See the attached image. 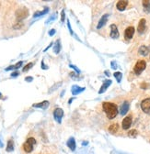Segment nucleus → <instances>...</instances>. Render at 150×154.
I'll use <instances>...</instances> for the list:
<instances>
[{
  "instance_id": "7",
  "label": "nucleus",
  "mask_w": 150,
  "mask_h": 154,
  "mask_svg": "<svg viewBox=\"0 0 150 154\" xmlns=\"http://www.w3.org/2000/svg\"><path fill=\"white\" fill-rule=\"evenodd\" d=\"M131 125H132V116H127L123 118V123H121V127H123V129L124 130H127V129L130 128Z\"/></svg>"
},
{
  "instance_id": "19",
  "label": "nucleus",
  "mask_w": 150,
  "mask_h": 154,
  "mask_svg": "<svg viewBox=\"0 0 150 154\" xmlns=\"http://www.w3.org/2000/svg\"><path fill=\"white\" fill-rule=\"evenodd\" d=\"M61 43H60V39H57V41H55V43H54V53H59L60 51H61Z\"/></svg>"
},
{
  "instance_id": "16",
  "label": "nucleus",
  "mask_w": 150,
  "mask_h": 154,
  "mask_svg": "<svg viewBox=\"0 0 150 154\" xmlns=\"http://www.w3.org/2000/svg\"><path fill=\"white\" fill-rule=\"evenodd\" d=\"M66 144H67V147L69 148L72 151H74L76 150L77 145H76V140H75V138H74L73 137H71V138L67 140V143Z\"/></svg>"
},
{
  "instance_id": "35",
  "label": "nucleus",
  "mask_w": 150,
  "mask_h": 154,
  "mask_svg": "<svg viewBox=\"0 0 150 154\" xmlns=\"http://www.w3.org/2000/svg\"><path fill=\"white\" fill-rule=\"evenodd\" d=\"M41 67H43V69H47V68H48L47 66L44 65V63H43V61L41 62Z\"/></svg>"
},
{
  "instance_id": "30",
  "label": "nucleus",
  "mask_w": 150,
  "mask_h": 154,
  "mask_svg": "<svg viewBox=\"0 0 150 154\" xmlns=\"http://www.w3.org/2000/svg\"><path fill=\"white\" fill-rule=\"evenodd\" d=\"M54 33H55V29H54V28H53V29H51L50 31H49V35L50 36H54Z\"/></svg>"
},
{
  "instance_id": "28",
  "label": "nucleus",
  "mask_w": 150,
  "mask_h": 154,
  "mask_svg": "<svg viewBox=\"0 0 150 154\" xmlns=\"http://www.w3.org/2000/svg\"><path fill=\"white\" fill-rule=\"evenodd\" d=\"M22 63H23V62H18V63L16 64V65H14V67H15V70H17V69H18V68H20V67H21Z\"/></svg>"
},
{
  "instance_id": "22",
  "label": "nucleus",
  "mask_w": 150,
  "mask_h": 154,
  "mask_svg": "<svg viewBox=\"0 0 150 154\" xmlns=\"http://www.w3.org/2000/svg\"><path fill=\"white\" fill-rule=\"evenodd\" d=\"M49 11V8L48 7H45L44 10L43 11H37L36 13H34L33 15V18H38V17H41V16H43V15H45L47 12Z\"/></svg>"
},
{
  "instance_id": "25",
  "label": "nucleus",
  "mask_w": 150,
  "mask_h": 154,
  "mask_svg": "<svg viewBox=\"0 0 150 154\" xmlns=\"http://www.w3.org/2000/svg\"><path fill=\"white\" fill-rule=\"evenodd\" d=\"M128 136L131 137V138H135L137 136V130L136 129H131L128 132Z\"/></svg>"
},
{
  "instance_id": "27",
  "label": "nucleus",
  "mask_w": 150,
  "mask_h": 154,
  "mask_svg": "<svg viewBox=\"0 0 150 154\" xmlns=\"http://www.w3.org/2000/svg\"><path fill=\"white\" fill-rule=\"evenodd\" d=\"M111 68H112L113 70L117 69V64H116V62H115L114 61H112V62H111Z\"/></svg>"
},
{
  "instance_id": "12",
  "label": "nucleus",
  "mask_w": 150,
  "mask_h": 154,
  "mask_svg": "<svg viewBox=\"0 0 150 154\" xmlns=\"http://www.w3.org/2000/svg\"><path fill=\"white\" fill-rule=\"evenodd\" d=\"M127 5H128V1H126V0H120V1L117 2L116 7H117V9H118V10L123 11L125 8H126Z\"/></svg>"
},
{
  "instance_id": "23",
  "label": "nucleus",
  "mask_w": 150,
  "mask_h": 154,
  "mask_svg": "<svg viewBox=\"0 0 150 154\" xmlns=\"http://www.w3.org/2000/svg\"><path fill=\"white\" fill-rule=\"evenodd\" d=\"M14 151V142H13L12 140H9L7 141V151L8 152H11V151Z\"/></svg>"
},
{
  "instance_id": "18",
  "label": "nucleus",
  "mask_w": 150,
  "mask_h": 154,
  "mask_svg": "<svg viewBox=\"0 0 150 154\" xmlns=\"http://www.w3.org/2000/svg\"><path fill=\"white\" fill-rule=\"evenodd\" d=\"M148 48H147V46H141L139 48V51H138V52H139L140 55H142V56H147V54H148Z\"/></svg>"
},
{
  "instance_id": "11",
  "label": "nucleus",
  "mask_w": 150,
  "mask_h": 154,
  "mask_svg": "<svg viewBox=\"0 0 150 154\" xmlns=\"http://www.w3.org/2000/svg\"><path fill=\"white\" fill-rule=\"evenodd\" d=\"M108 18H109V15L104 14L103 16L100 18V21H99V23H98V26H97V28L100 29V28H101L102 27L105 26V24L107 23V21H108Z\"/></svg>"
},
{
  "instance_id": "33",
  "label": "nucleus",
  "mask_w": 150,
  "mask_h": 154,
  "mask_svg": "<svg viewBox=\"0 0 150 154\" xmlns=\"http://www.w3.org/2000/svg\"><path fill=\"white\" fill-rule=\"evenodd\" d=\"M32 80H33V78H32L31 76H28V77L25 78V81L26 82H31Z\"/></svg>"
},
{
  "instance_id": "41",
  "label": "nucleus",
  "mask_w": 150,
  "mask_h": 154,
  "mask_svg": "<svg viewBox=\"0 0 150 154\" xmlns=\"http://www.w3.org/2000/svg\"><path fill=\"white\" fill-rule=\"evenodd\" d=\"M0 97H1V94H0Z\"/></svg>"
},
{
  "instance_id": "15",
  "label": "nucleus",
  "mask_w": 150,
  "mask_h": 154,
  "mask_svg": "<svg viewBox=\"0 0 150 154\" xmlns=\"http://www.w3.org/2000/svg\"><path fill=\"white\" fill-rule=\"evenodd\" d=\"M32 106H33V107H36V108H43V109H46V108L49 106V102L45 100V101H43V102L37 103V104H33L32 105Z\"/></svg>"
},
{
  "instance_id": "32",
  "label": "nucleus",
  "mask_w": 150,
  "mask_h": 154,
  "mask_svg": "<svg viewBox=\"0 0 150 154\" xmlns=\"http://www.w3.org/2000/svg\"><path fill=\"white\" fill-rule=\"evenodd\" d=\"M69 67H71V68H73V69H75V70H76V72H77V73H80V71H79V69H77V68L76 67V66H74V65H71V64H70V65H69Z\"/></svg>"
},
{
  "instance_id": "36",
  "label": "nucleus",
  "mask_w": 150,
  "mask_h": 154,
  "mask_svg": "<svg viewBox=\"0 0 150 154\" xmlns=\"http://www.w3.org/2000/svg\"><path fill=\"white\" fill-rule=\"evenodd\" d=\"M67 25H68V28H69L70 32H71V33H73V31H72V29H71V27H70V22L69 21H67Z\"/></svg>"
},
{
  "instance_id": "10",
  "label": "nucleus",
  "mask_w": 150,
  "mask_h": 154,
  "mask_svg": "<svg viewBox=\"0 0 150 154\" xmlns=\"http://www.w3.org/2000/svg\"><path fill=\"white\" fill-rule=\"evenodd\" d=\"M111 37L112 39H118L119 38V30L115 24L111 25Z\"/></svg>"
},
{
  "instance_id": "20",
  "label": "nucleus",
  "mask_w": 150,
  "mask_h": 154,
  "mask_svg": "<svg viewBox=\"0 0 150 154\" xmlns=\"http://www.w3.org/2000/svg\"><path fill=\"white\" fill-rule=\"evenodd\" d=\"M143 4L144 9H145V12L150 13V1L149 0H145V1L142 2Z\"/></svg>"
},
{
  "instance_id": "4",
  "label": "nucleus",
  "mask_w": 150,
  "mask_h": 154,
  "mask_svg": "<svg viewBox=\"0 0 150 154\" xmlns=\"http://www.w3.org/2000/svg\"><path fill=\"white\" fill-rule=\"evenodd\" d=\"M29 16V11L26 7H21V8L18 9L16 12V17L18 18V20H22L24 18H26Z\"/></svg>"
},
{
  "instance_id": "29",
  "label": "nucleus",
  "mask_w": 150,
  "mask_h": 154,
  "mask_svg": "<svg viewBox=\"0 0 150 154\" xmlns=\"http://www.w3.org/2000/svg\"><path fill=\"white\" fill-rule=\"evenodd\" d=\"M64 18H65V15H64V10H63L62 13H61V21L64 22Z\"/></svg>"
},
{
  "instance_id": "6",
  "label": "nucleus",
  "mask_w": 150,
  "mask_h": 154,
  "mask_svg": "<svg viewBox=\"0 0 150 154\" xmlns=\"http://www.w3.org/2000/svg\"><path fill=\"white\" fill-rule=\"evenodd\" d=\"M63 117H64V111H63L62 108H59V107L55 108L54 111V117L59 124L62 122Z\"/></svg>"
},
{
  "instance_id": "17",
  "label": "nucleus",
  "mask_w": 150,
  "mask_h": 154,
  "mask_svg": "<svg viewBox=\"0 0 150 154\" xmlns=\"http://www.w3.org/2000/svg\"><path fill=\"white\" fill-rule=\"evenodd\" d=\"M84 90H85L84 87H79L78 85H73V86H72V89H71L72 94H73L74 96L80 94V93H82Z\"/></svg>"
},
{
  "instance_id": "39",
  "label": "nucleus",
  "mask_w": 150,
  "mask_h": 154,
  "mask_svg": "<svg viewBox=\"0 0 150 154\" xmlns=\"http://www.w3.org/2000/svg\"><path fill=\"white\" fill-rule=\"evenodd\" d=\"M105 74H106V75H108V76H110V73H108V72H105Z\"/></svg>"
},
{
  "instance_id": "26",
  "label": "nucleus",
  "mask_w": 150,
  "mask_h": 154,
  "mask_svg": "<svg viewBox=\"0 0 150 154\" xmlns=\"http://www.w3.org/2000/svg\"><path fill=\"white\" fill-rule=\"evenodd\" d=\"M33 64H34L33 62H30V63H28L27 65H26L25 67L23 68V72H28L30 69V68H31L32 66H33Z\"/></svg>"
},
{
  "instance_id": "40",
  "label": "nucleus",
  "mask_w": 150,
  "mask_h": 154,
  "mask_svg": "<svg viewBox=\"0 0 150 154\" xmlns=\"http://www.w3.org/2000/svg\"><path fill=\"white\" fill-rule=\"evenodd\" d=\"M87 144H88V142H85V141L83 142V145H84V146H85V145H87Z\"/></svg>"
},
{
  "instance_id": "21",
  "label": "nucleus",
  "mask_w": 150,
  "mask_h": 154,
  "mask_svg": "<svg viewBox=\"0 0 150 154\" xmlns=\"http://www.w3.org/2000/svg\"><path fill=\"white\" fill-rule=\"evenodd\" d=\"M119 129V125L118 124H112L109 127V131L111 134H115Z\"/></svg>"
},
{
  "instance_id": "8",
  "label": "nucleus",
  "mask_w": 150,
  "mask_h": 154,
  "mask_svg": "<svg viewBox=\"0 0 150 154\" xmlns=\"http://www.w3.org/2000/svg\"><path fill=\"white\" fill-rule=\"evenodd\" d=\"M134 28L133 26L128 27L124 31V39L126 41H130L134 37Z\"/></svg>"
},
{
  "instance_id": "14",
  "label": "nucleus",
  "mask_w": 150,
  "mask_h": 154,
  "mask_svg": "<svg viewBox=\"0 0 150 154\" xmlns=\"http://www.w3.org/2000/svg\"><path fill=\"white\" fill-rule=\"evenodd\" d=\"M129 106H130V105H129L128 102L127 101L123 102V104L121 105V110H120V113H121V116L126 115V113L129 110Z\"/></svg>"
},
{
  "instance_id": "5",
  "label": "nucleus",
  "mask_w": 150,
  "mask_h": 154,
  "mask_svg": "<svg viewBox=\"0 0 150 154\" xmlns=\"http://www.w3.org/2000/svg\"><path fill=\"white\" fill-rule=\"evenodd\" d=\"M141 108L143 112L147 115H150V97L146 98L141 102Z\"/></svg>"
},
{
  "instance_id": "1",
  "label": "nucleus",
  "mask_w": 150,
  "mask_h": 154,
  "mask_svg": "<svg viewBox=\"0 0 150 154\" xmlns=\"http://www.w3.org/2000/svg\"><path fill=\"white\" fill-rule=\"evenodd\" d=\"M103 111L105 112L106 116L109 119H113L118 115V106L115 104L111 102H104L102 104Z\"/></svg>"
},
{
  "instance_id": "34",
  "label": "nucleus",
  "mask_w": 150,
  "mask_h": 154,
  "mask_svg": "<svg viewBox=\"0 0 150 154\" xmlns=\"http://www.w3.org/2000/svg\"><path fill=\"white\" fill-rule=\"evenodd\" d=\"M18 72H15V73H11V76H12V77H16V76H18Z\"/></svg>"
},
{
  "instance_id": "13",
  "label": "nucleus",
  "mask_w": 150,
  "mask_h": 154,
  "mask_svg": "<svg viewBox=\"0 0 150 154\" xmlns=\"http://www.w3.org/2000/svg\"><path fill=\"white\" fill-rule=\"evenodd\" d=\"M111 83H112L111 80H106V81H104L103 83H102V85H101V87H100V91H99V94H103V93L107 90L108 87L111 85Z\"/></svg>"
},
{
  "instance_id": "37",
  "label": "nucleus",
  "mask_w": 150,
  "mask_h": 154,
  "mask_svg": "<svg viewBox=\"0 0 150 154\" xmlns=\"http://www.w3.org/2000/svg\"><path fill=\"white\" fill-rule=\"evenodd\" d=\"M52 45H53V44H50V45H49V46H48V47H47V48H46V49H45V50H44V51H46L47 50H48V49H49V48H50V47H51V46H52Z\"/></svg>"
},
{
  "instance_id": "38",
  "label": "nucleus",
  "mask_w": 150,
  "mask_h": 154,
  "mask_svg": "<svg viewBox=\"0 0 150 154\" xmlns=\"http://www.w3.org/2000/svg\"><path fill=\"white\" fill-rule=\"evenodd\" d=\"M73 100H74V98H71V99L69 100V102H68V103H69V104H71V103H72V101H73Z\"/></svg>"
},
{
  "instance_id": "9",
  "label": "nucleus",
  "mask_w": 150,
  "mask_h": 154,
  "mask_svg": "<svg viewBox=\"0 0 150 154\" xmlns=\"http://www.w3.org/2000/svg\"><path fill=\"white\" fill-rule=\"evenodd\" d=\"M146 24H147V21H146L145 18H141L138 23L137 26V31L139 34H143L146 30Z\"/></svg>"
},
{
  "instance_id": "3",
  "label": "nucleus",
  "mask_w": 150,
  "mask_h": 154,
  "mask_svg": "<svg viewBox=\"0 0 150 154\" xmlns=\"http://www.w3.org/2000/svg\"><path fill=\"white\" fill-rule=\"evenodd\" d=\"M36 144V140L34 138H29L23 144V149L27 153H30L33 150L34 145Z\"/></svg>"
},
{
  "instance_id": "24",
  "label": "nucleus",
  "mask_w": 150,
  "mask_h": 154,
  "mask_svg": "<svg viewBox=\"0 0 150 154\" xmlns=\"http://www.w3.org/2000/svg\"><path fill=\"white\" fill-rule=\"evenodd\" d=\"M113 75H114V77L116 78L117 82H118V83H121V78H123V73H120V72H115V73H113Z\"/></svg>"
},
{
  "instance_id": "31",
  "label": "nucleus",
  "mask_w": 150,
  "mask_h": 154,
  "mask_svg": "<svg viewBox=\"0 0 150 154\" xmlns=\"http://www.w3.org/2000/svg\"><path fill=\"white\" fill-rule=\"evenodd\" d=\"M9 70H15L14 65H10V66H8L7 68H6V71H9Z\"/></svg>"
},
{
  "instance_id": "2",
  "label": "nucleus",
  "mask_w": 150,
  "mask_h": 154,
  "mask_svg": "<svg viewBox=\"0 0 150 154\" xmlns=\"http://www.w3.org/2000/svg\"><path fill=\"white\" fill-rule=\"evenodd\" d=\"M146 67H147V62H146V61H144V60L137 61V62H136L135 65H134V73H135L136 75L141 74L142 72L146 69Z\"/></svg>"
}]
</instances>
